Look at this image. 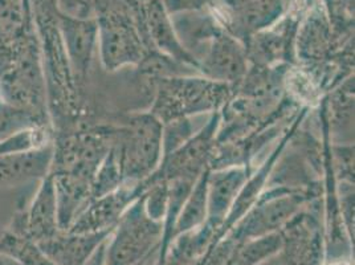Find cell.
Returning a JSON list of instances; mask_svg holds the SVG:
<instances>
[{"label":"cell","mask_w":355,"mask_h":265,"mask_svg":"<svg viewBox=\"0 0 355 265\" xmlns=\"http://www.w3.org/2000/svg\"><path fill=\"white\" fill-rule=\"evenodd\" d=\"M59 27L77 89L87 80L98 46V24L96 17H73L60 11Z\"/></svg>","instance_id":"cell-10"},{"label":"cell","mask_w":355,"mask_h":265,"mask_svg":"<svg viewBox=\"0 0 355 265\" xmlns=\"http://www.w3.org/2000/svg\"><path fill=\"white\" fill-rule=\"evenodd\" d=\"M309 200L311 192L289 186L264 190L251 210L225 236L237 247L253 237L279 232Z\"/></svg>","instance_id":"cell-5"},{"label":"cell","mask_w":355,"mask_h":265,"mask_svg":"<svg viewBox=\"0 0 355 265\" xmlns=\"http://www.w3.org/2000/svg\"><path fill=\"white\" fill-rule=\"evenodd\" d=\"M98 24V52L106 72L126 67H137L153 49L142 17V3L129 6H109L94 12Z\"/></svg>","instance_id":"cell-2"},{"label":"cell","mask_w":355,"mask_h":265,"mask_svg":"<svg viewBox=\"0 0 355 265\" xmlns=\"http://www.w3.org/2000/svg\"><path fill=\"white\" fill-rule=\"evenodd\" d=\"M198 65L200 76L235 89L247 74L250 61L244 44L222 28L199 55Z\"/></svg>","instance_id":"cell-7"},{"label":"cell","mask_w":355,"mask_h":265,"mask_svg":"<svg viewBox=\"0 0 355 265\" xmlns=\"http://www.w3.org/2000/svg\"><path fill=\"white\" fill-rule=\"evenodd\" d=\"M321 265H353L352 257H333L324 259Z\"/></svg>","instance_id":"cell-24"},{"label":"cell","mask_w":355,"mask_h":265,"mask_svg":"<svg viewBox=\"0 0 355 265\" xmlns=\"http://www.w3.org/2000/svg\"><path fill=\"white\" fill-rule=\"evenodd\" d=\"M106 240L94 250V253L90 256L88 263L85 265H106Z\"/></svg>","instance_id":"cell-23"},{"label":"cell","mask_w":355,"mask_h":265,"mask_svg":"<svg viewBox=\"0 0 355 265\" xmlns=\"http://www.w3.org/2000/svg\"><path fill=\"white\" fill-rule=\"evenodd\" d=\"M145 264V263H139V264H137V265H144Z\"/></svg>","instance_id":"cell-26"},{"label":"cell","mask_w":355,"mask_h":265,"mask_svg":"<svg viewBox=\"0 0 355 265\" xmlns=\"http://www.w3.org/2000/svg\"><path fill=\"white\" fill-rule=\"evenodd\" d=\"M251 173L245 166L209 170L207 219L199 230L211 241V247L219 241L223 223Z\"/></svg>","instance_id":"cell-8"},{"label":"cell","mask_w":355,"mask_h":265,"mask_svg":"<svg viewBox=\"0 0 355 265\" xmlns=\"http://www.w3.org/2000/svg\"><path fill=\"white\" fill-rule=\"evenodd\" d=\"M53 160L51 148L21 151L0 158V183H16L28 178L46 176Z\"/></svg>","instance_id":"cell-15"},{"label":"cell","mask_w":355,"mask_h":265,"mask_svg":"<svg viewBox=\"0 0 355 265\" xmlns=\"http://www.w3.org/2000/svg\"><path fill=\"white\" fill-rule=\"evenodd\" d=\"M123 183H141L153 176L162 160L163 123L150 112H137L107 126Z\"/></svg>","instance_id":"cell-1"},{"label":"cell","mask_w":355,"mask_h":265,"mask_svg":"<svg viewBox=\"0 0 355 265\" xmlns=\"http://www.w3.org/2000/svg\"><path fill=\"white\" fill-rule=\"evenodd\" d=\"M145 192L144 182L123 183L116 191L89 202L65 232L90 234L113 231L123 212Z\"/></svg>","instance_id":"cell-9"},{"label":"cell","mask_w":355,"mask_h":265,"mask_svg":"<svg viewBox=\"0 0 355 265\" xmlns=\"http://www.w3.org/2000/svg\"><path fill=\"white\" fill-rule=\"evenodd\" d=\"M0 265H6L4 264V262H3V259H1V256H0Z\"/></svg>","instance_id":"cell-25"},{"label":"cell","mask_w":355,"mask_h":265,"mask_svg":"<svg viewBox=\"0 0 355 265\" xmlns=\"http://www.w3.org/2000/svg\"><path fill=\"white\" fill-rule=\"evenodd\" d=\"M232 96V88L200 74L163 78L154 85L150 113L163 125L180 118L220 112Z\"/></svg>","instance_id":"cell-3"},{"label":"cell","mask_w":355,"mask_h":265,"mask_svg":"<svg viewBox=\"0 0 355 265\" xmlns=\"http://www.w3.org/2000/svg\"><path fill=\"white\" fill-rule=\"evenodd\" d=\"M282 231L253 237L239 244L225 265H260L282 250Z\"/></svg>","instance_id":"cell-17"},{"label":"cell","mask_w":355,"mask_h":265,"mask_svg":"<svg viewBox=\"0 0 355 265\" xmlns=\"http://www.w3.org/2000/svg\"><path fill=\"white\" fill-rule=\"evenodd\" d=\"M60 11L73 17H94L93 0H58Z\"/></svg>","instance_id":"cell-20"},{"label":"cell","mask_w":355,"mask_h":265,"mask_svg":"<svg viewBox=\"0 0 355 265\" xmlns=\"http://www.w3.org/2000/svg\"><path fill=\"white\" fill-rule=\"evenodd\" d=\"M142 17L148 43L153 49L177 60L182 64L199 68L198 61L182 44L173 19L163 7L162 0H146L142 3ZM199 72V71H198Z\"/></svg>","instance_id":"cell-12"},{"label":"cell","mask_w":355,"mask_h":265,"mask_svg":"<svg viewBox=\"0 0 355 265\" xmlns=\"http://www.w3.org/2000/svg\"><path fill=\"white\" fill-rule=\"evenodd\" d=\"M113 231L90 234H71L61 231L59 235L42 241L37 246L58 265H85L94 250Z\"/></svg>","instance_id":"cell-13"},{"label":"cell","mask_w":355,"mask_h":265,"mask_svg":"<svg viewBox=\"0 0 355 265\" xmlns=\"http://www.w3.org/2000/svg\"><path fill=\"white\" fill-rule=\"evenodd\" d=\"M220 126V112L212 113L207 123L195 132L180 148L163 155L157 171L144 180L145 185L164 180H187L195 183L206 170L209 169L212 154L216 148V137Z\"/></svg>","instance_id":"cell-6"},{"label":"cell","mask_w":355,"mask_h":265,"mask_svg":"<svg viewBox=\"0 0 355 265\" xmlns=\"http://www.w3.org/2000/svg\"><path fill=\"white\" fill-rule=\"evenodd\" d=\"M211 3V0H162L163 7L170 16L187 11H199Z\"/></svg>","instance_id":"cell-21"},{"label":"cell","mask_w":355,"mask_h":265,"mask_svg":"<svg viewBox=\"0 0 355 265\" xmlns=\"http://www.w3.org/2000/svg\"><path fill=\"white\" fill-rule=\"evenodd\" d=\"M260 265H321V263L311 259H304L282 250L277 255H275L273 257L266 260V263Z\"/></svg>","instance_id":"cell-22"},{"label":"cell","mask_w":355,"mask_h":265,"mask_svg":"<svg viewBox=\"0 0 355 265\" xmlns=\"http://www.w3.org/2000/svg\"><path fill=\"white\" fill-rule=\"evenodd\" d=\"M0 256H7L21 265H58L28 237L7 230L0 236Z\"/></svg>","instance_id":"cell-18"},{"label":"cell","mask_w":355,"mask_h":265,"mask_svg":"<svg viewBox=\"0 0 355 265\" xmlns=\"http://www.w3.org/2000/svg\"><path fill=\"white\" fill-rule=\"evenodd\" d=\"M163 221H154L145 208L142 194L119 218L106 240V265L145 263L158 250L162 240Z\"/></svg>","instance_id":"cell-4"},{"label":"cell","mask_w":355,"mask_h":265,"mask_svg":"<svg viewBox=\"0 0 355 265\" xmlns=\"http://www.w3.org/2000/svg\"><path fill=\"white\" fill-rule=\"evenodd\" d=\"M208 176L209 169L193 183V189L178 215L173 234L174 239L199 228L207 219Z\"/></svg>","instance_id":"cell-16"},{"label":"cell","mask_w":355,"mask_h":265,"mask_svg":"<svg viewBox=\"0 0 355 265\" xmlns=\"http://www.w3.org/2000/svg\"><path fill=\"white\" fill-rule=\"evenodd\" d=\"M14 232L26 236L36 244L46 241L61 232L58 216V199L52 174H46L28 214L15 218Z\"/></svg>","instance_id":"cell-11"},{"label":"cell","mask_w":355,"mask_h":265,"mask_svg":"<svg viewBox=\"0 0 355 265\" xmlns=\"http://www.w3.org/2000/svg\"><path fill=\"white\" fill-rule=\"evenodd\" d=\"M122 185L123 180L116 154L112 148H109L107 154L105 155L103 162L96 171V176L93 178L90 189V202L110 192L116 191Z\"/></svg>","instance_id":"cell-19"},{"label":"cell","mask_w":355,"mask_h":265,"mask_svg":"<svg viewBox=\"0 0 355 265\" xmlns=\"http://www.w3.org/2000/svg\"><path fill=\"white\" fill-rule=\"evenodd\" d=\"M330 31L321 11L311 12L297 35V56L308 65L326 60L330 52Z\"/></svg>","instance_id":"cell-14"}]
</instances>
